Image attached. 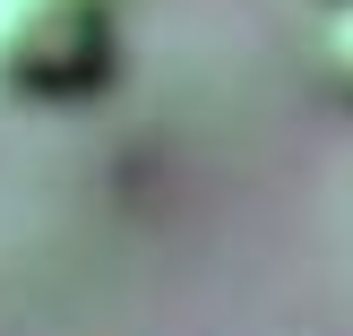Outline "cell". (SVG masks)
Returning <instances> with one entry per match:
<instances>
[{"label": "cell", "mask_w": 353, "mask_h": 336, "mask_svg": "<svg viewBox=\"0 0 353 336\" xmlns=\"http://www.w3.org/2000/svg\"><path fill=\"white\" fill-rule=\"evenodd\" d=\"M121 61V0H0V95L78 103Z\"/></svg>", "instance_id": "6da1fadb"}, {"label": "cell", "mask_w": 353, "mask_h": 336, "mask_svg": "<svg viewBox=\"0 0 353 336\" xmlns=\"http://www.w3.org/2000/svg\"><path fill=\"white\" fill-rule=\"evenodd\" d=\"M310 9H336V0H310Z\"/></svg>", "instance_id": "3957f363"}, {"label": "cell", "mask_w": 353, "mask_h": 336, "mask_svg": "<svg viewBox=\"0 0 353 336\" xmlns=\"http://www.w3.org/2000/svg\"><path fill=\"white\" fill-rule=\"evenodd\" d=\"M310 69H319V78L353 103V0L319 9V26H310Z\"/></svg>", "instance_id": "7a4b0ae2"}]
</instances>
